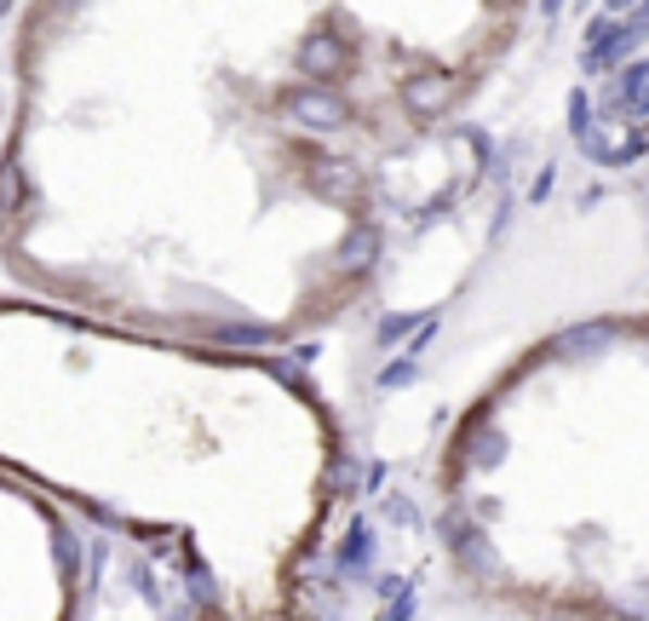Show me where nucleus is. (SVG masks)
Masks as SVG:
<instances>
[{
  "mask_svg": "<svg viewBox=\"0 0 649 621\" xmlns=\"http://www.w3.org/2000/svg\"><path fill=\"white\" fill-rule=\"evenodd\" d=\"M0 621H92V530L0 472Z\"/></svg>",
  "mask_w": 649,
  "mask_h": 621,
  "instance_id": "obj_3",
  "label": "nucleus"
},
{
  "mask_svg": "<svg viewBox=\"0 0 649 621\" xmlns=\"http://www.w3.org/2000/svg\"><path fill=\"white\" fill-rule=\"evenodd\" d=\"M0 472L185 570L230 621H339L328 558L351 449L334 397L288 357L0 294Z\"/></svg>",
  "mask_w": 649,
  "mask_h": 621,
  "instance_id": "obj_2",
  "label": "nucleus"
},
{
  "mask_svg": "<svg viewBox=\"0 0 649 621\" xmlns=\"http://www.w3.org/2000/svg\"><path fill=\"white\" fill-rule=\"evenodd\" d=\"M12 24L17 7H0V150H7V110H12Z\"/></svg>",
  "mask_w": 649,
  "mask_h": 621,
  "instance_id": "obj_4",
  "label": "nucleus"
},
{
  "mask_svg": "<svg viewBox=\"0 0 649 621\" xmlns=\"http://www.w3.org/2000/svg\"><path fill=\"white\" fill-rule=\"evenodd\" d=\"M540 7H17L0 294L282 357L442 306Z\"/></svg>",
  "mask_w": 649,
  "mask_h": 621,
  "instance_id": "obj_1",
  "label": "nucleus"
}]
</instances>
